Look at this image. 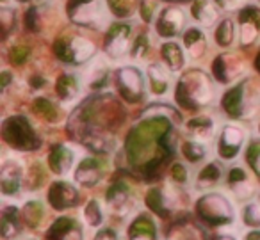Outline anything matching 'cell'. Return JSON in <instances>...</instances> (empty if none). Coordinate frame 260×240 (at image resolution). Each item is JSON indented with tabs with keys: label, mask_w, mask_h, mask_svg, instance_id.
Wrapping results in <instances>:
<instances>
[{
	"label": "cell",
	"mask_w": 260,
	"mask_h": 240,
	"mask_svg": "<svg viewBox=\"0 0 260 240\" xmlns=\"http://www.w3.org/2000/svg\"><path fill=\"white\" fill-rule=\"evenodd\" d=\"M173 119H178L173 109H166L162 105L148 109L141 121L136 123L126 135L125 151L130 164L143 169L162 160L164 153L171 148Z\"/></svg>",
	"instance_id": "cell-1"
},
{
	"label": "cell",
	"mask_w": 260,
	"mask_h": 240,
	"mask_svg": "<svg viewBox=\"0 0 260 240\" xmlns=\"http://www.w3.org/2000/svg\"><path fill=\"white\" fill-rule=\"evenodd\" d=\"M121 105L107 94L93 96L84 101L70 119V132L94 153H111L116 148V137L109 130V123H118Z\"/></svg>",
	"instance_id": "cell-2"
},
{
	"label": "cell",
	"mask_w": 260,
	"mask_h": 240,
	"mask_svg": "<svg viewBox=\"0 0 260 240\" xmlns=\"http://www.w3.org/2000/svg\"><path fill=\"white\" fill-rule=\"evenodd\" d=\"M175 100L184 111H198L207 107L214 100L212 79L202 70H189L178 80Z\"/></svg>",
	"instance_id": "cell-3"
},
{
	"label": "cell",
	"mask_w": 260,
	"mask_h": 240,
	"mask_svg": "<svg viewBox=\"0 0 260 240\" xmlns=\"http://www.w3.org/2000/svg\"><path fill=\"white\" fill-rule=\"evenodd\" d=\"M194 208L200 222L210 228H224V226H232L235 221L234 204L221 192H207L200 196Z\"/></svg>",
	"instance_id": "cell-4"
},
{
	"label": "cell",
	"mask_w": 260,
	"mask_h": 240,
	"mask_svg": "<svg viewBox=\"0 0 260 240\" xmlns=\"http://www.w3.org/2000/svg\"><path fill=\"white\" fill-rule=\"evenodd\" d=\"M260 105V93L253 89L251 80L235 84L223 94L221 107L232 119H249Z\"/></svg>",
	"instance_id": "cell-5"
},
{
	"label": "cell",
	"mask_w": 260,
	"mask_h": 240,
	"mask_svg": "<svg viewBox=\"0 0 260 240\" xmlns=\"http://www.w3.org/2000/svg\"><path fill=\"white\" fill-rule=\"evenodd\" d=\"M2 137L18 151H34L41 146V139L25 116H11L2 125Z\"/></svg>",
	"instance_id": "cell-6"
},
{
	"label": "cell",
	"mask_w": 260,
	"mask_h": 240,
	"mask_svg": "<svg viewBox=\"0 0 260 240\" xmlns=\"http://www.w3.org/2000/svg\"><path fill=\"white\" fill-rule=\"evenodd\" d=\"M94 50H96L94 45L82 36L59 38L54 45L55 57L72 66H80L89 62L94 57Z\"/></svg>",
	"instance_id": "cell-7"
},
{
	"label": "cell",
	"mask_w": 260,
	"mask_h": 240,
	"mask_svg": "<svg viewBox=\"0 0 260 240\" xmlns=\"http://www.w3.org/2000/svg\"><path fill=\"white\" fill-rule=\"evenodd\" d=\"M118 94L128 104H138L145 96V77L136 66H121L112 73Z\"/></svg>",
	"instance_id": "cell-8"
},
{
	"label": "cell",
	"mask_w": 260,
	"mask_h": 240,
	"mask_svg": "<svg viewBox=\"0 0 260 240\" xmlns=\"http://www.w3.org/2000/svg\"><path fill=\"white\" fill-rule=\"evenodd\" d=\"M145 203L153 214H157L160 219L171 217L175 210L182 208L184 199L180 196V190H177L173 185H159L152 187V189L146 192Z\"/></svg>",
	"instance_id": "cell-9"
},
{
	"label": "cell",
	"mask_w": 260,
	"mask_h": 240,
	"mask_svg": "<svg viewBox=\"0 0 260 240\" xmlns=\"http://www.w3.org/2000/svg\"><path fill=\"white\" fill-rule=\"evenodd\" d=\"M66 13L70 22L80 27H100L105 20L102 0H68Z\"/></svg>",
	"instance_id": "cell-10"
},
{
	"label": "cell",
	"mask_w": 260,
	"mask_h": 240,
	"mask_svg": "<svg viewBox=\"0 0 260 240\" xmlns=\"http://www.w3.org/2000/svg\"><path fill=\"white\" fill-rule=\"evenodd\" d=\"M132 27L125 22L112 23L105 32L104 52L111 59H121L128 54V48H132Z\"/></svg>",
	"instance_id": "cell-11"
},
{
	"label": "cell",
	"mask_w": 260,
	"mask_h": 240,
	"mask_svg": "<svg viewBox=\"0 0 260 240\" xmlns=\"http://www.w3.org/2000/svg\"><path fill=\"white\" fill-rule=\"evenodd\" d=\"M105 203H107L111 214L118 215V217H125L136 207V196L132 192V187L123 180L112 183L107 190V196H105Z\"/></svg>",
	"instance_id": "cell-12"
},
{
	"label": "cell",
	"mask_w": 260,
	"mask_h": 240,
	"mask_svg": "<svg viewBox=\"0 0 260 240\" xmlns=\"http://www.w3.org/2000/svg\"><path fill=\"white\" fill-rule=\"evenodd\" d=\"M244 73V61L237 54H219L212 61V77L219 84H232Z\"/></svg>",
	"instance_id": "cell-13"
},
{
	"label": "cell",
	"mask_w": 260,
	"mask_h": 240,
	"mask_svg": "<svg viewBox=\"0 0 260 240\" xmlns=\"http://www.w3.org/2000/svg\"><path fill=\"white\" fill-rule=\"evenodd\" d=\"M246 143V132L239 125H224L217 139V155L223 160H234Z\"/></svg>",
	"instance_id": "cell-14"
},
{
	"label": "cell",
	"mask_w": 260,
	"mask_h": 240,
	"mask_svg": "<svg viewBox=\"0 0 260 240\" xmlns=\"http://www.w3.org/2000/svg\"><path fill=\"white\" fill-rule=\"evenodd\" d=\"M237 30H239V43L242 47H249L260 36V8L248 6V8L239 11L237 18Z\"/></svg>",
	"instance_id": "cell-15"
},
{
	"label": "cell",
	"mask_w": 260,
	"mask_h": 240,
	"mask_svg": "<svg viewBox=\"0 0 260 240\" xmlns=\"http://www.w3.org/2000/svg\"><path fill=\"white\" fill-rule=\"evenodd\" d=\"M25 167L16 158H6L0 167V189L4 196H16L23 185Z\"/></svg>",
	"instance_id": "cell-16"
},
{
	"label": "cell",
	"mask_w": 260,
	"mask_h": 240,
	"mask_svg": "<svg viewBox=\"0 0 260 240\" xmlns=\"http://www.w3.org/2000/svg\"><path fill=\"white\" fill-rule=\"evenodd\" d=\"M185 23V15L180 8L177 6H168L159 13L155 18V32L162 40L175 38L178 32H182Z\"/></svg>",
	"instance_id": "cell-17"
},
{
	"label": "cell",
	"mask_w": 260,
	"mask_h": 240,
	"mask_svg": "<svg viewBox=\"0 0 260 240\" xmlns=\"http://www.w3.org/2000/svg\"><path fill=\"white\" fill-rule=\"evenodd\" d=\"M79 190L73 183L66 182V180H57L50 185L48 190V203L52 204V208L59 212H64L68 208L77 207L79 203Z\"/></svg>",
	"instance_id": "cell-18"
},
{
	"label": "cell",
	"mask_w": 260,
	"mask_h": 240,
	"mask_svg": "<svg viewBox=\"0 0 260 240\" xmlns=\"http://www.w3.org/2000/svg\"><path fill=\"white\" fill-rule=\"evenodd\" d=\"M105 176V165L102 160L94 157H86L79 162V165L75 167V173H73V178L79 185L82 187H94L104 180Z\"/></svg>",
	"instance_id": "cell-19"
},
{
	"label": "cell",
	"mask_w": 260,
	"mask_h": 240,
	"mask_svg": "<svg viewBox=\"0 0 260 240\" xmlns=\"http://www.w3.org/2000/svg\"><path fill=\"white\" fill-rule=\"evenodd\" d=\"M47 240H84V228L73 217H59L47 229Z\"/></svg>",
	"instance_id": "cell-20"
},
{
	"label": "cell",
	"mask_w": 260,
	"mask_h": 240,
	"mask_svg": "<svg viewBox=\"0 0 260 240\" xmlns=\"http://www.w3.org/2000/svg\"><path fill=\"white\" fill-rule=\"evenodd\" d=\"M77 160V153L68 144H55L48 153V167L54 175L66 176L73 169Z\"/></svg>",
	"instance_id": "cell-21"
},
{
	"label": "cell",
	"mask_w": 260,
	"mask_h": 240,
	"mask_svg": "<svg viewBox=\"0 0 260 240\" xmlns=\"http://www.w3.org/2000/svg\"><path fill=\"white\" fill-rule=\"evenodd\" d=\"M126 238L128 240H159L157 235V224L148 214H138L134 221L126 228Z\"/></svg>",
	"instance_id": "cell-22"
},
{
	"label": "cell",
	"mask_w": 260,
	"mask_h": 240,
	"mask_svg": "<svg viewBox=\"0 0 260 240\" xmlns=\"http://www.w3.org/2000/svg\"><path fill=\"white\" fill-rule=\"evenodd\" d=\"M228 187L230 190L239 197V199H251L255 196V185H253L251 178L248 176V173L241 167V165H234L228 171Z\"/></svg>",
	"instance_id": "cell-23"
},
{
	"label": "cell",
	"mask_w": 260,
	"mask_h": 240,
	"mask_svg": "<svg viewBox=\"0 0 260 240\" xmlns=\"http://www.w3.org/2000/svg\"><path fill=\"white\" fill-rule=\"evenodd\" d=\"M170 70L168 66H162L159 62H153L146 68V79H148L150 89L152 94L155 96H164L171 87V79H170Z\"/></svg>",
	"instance_id": "cell-24"
},
{
	"label": "cell",
	"mask_w": 260,
	"mask_h": 240,
	"mask_svg": "<svg viewBox=\"0 0 260 240\" xmlns=\"http://www.w3.org/2000/svg\"><path fill=\"white\" fill-rule=\"evenodd\" d=\"M22 212L13 204H6L2 208V221H0V229L2 236L6 240H15L22 233Z\"/></svg>",
	"instance_id": "cell-25"
},
{
	"label": "cell",
	"mask_w": 260,
	"mask_h": 240,
	"mask_svg": "<svg viewBox=\"0 0 260 240\" xmlns=\"http://www.w3.org/2000/svg\"><path fill=\"white\" fill-rule=\"evenodd\" d=\"M182 45L191 57L198 59L207 52V36L200 27L191 25L182 32Z\"/></svg>",
	"instance_id": "cell-26"
},
{
	"label": "cell",
	"mask_w": 260,
	"mask_h": 240,
	"mask_svg": "<svg viewBox=\"0 0 260 240\" xmlns=\"http://www.w3.org/2000/svg\"><path fill=\"white\" fill-rule=\"evenodd\" d=\"M219 6L214 0H192L191 15L200 25L212 27L219 18Z\"/></svg>",
	"instance_id": "cell-27"
},
{
	"label": "cell",
	"mask_w": 260,
	"mask_h": 240,
	"mask_svg": "<svg viewBox=\"0 0 260 240\" xmlns=\"http://www.w3.org/2000/svg\"><path fill=\"white\" fill-rule=\"evenodd\" d=\"M160 57L171 73L182 72L185 68V48H182L175 41H166L160 47Z\"/></svg>",
	"instance_id": "cell-28"
},
{
	"label": "cell",
	"mask_w": 260,
	"mask_h": 240,
	"mask_svg": "<svg viewBox=\"0 0 260 240\" xmlns=\"http://www.w3.org/2000/svg\"><path fill=\"white\" fill-rule=\"evenodd\" d=\"M166 240H205L203 229L192 221H177L168 231Z\"/></svg>",
	"instance_id": "cell-29"
},
{
	"label": "cell",
	"mask_w": 260,
	"mask_h": 240,
	"mask_svg": "<svg viewBox=\"0 0 260 240\" xmlns=\"http://www.w3.org/2000/svg\"><path fill=\"white\" fill-rule=\"evenodd\" d=\"M185 130H187L191 139L205 143V141L212 139L214 130H216V123L209 116H198V118H192L185 123Z\"/></svg>",
	"instance_id": "cell-30"
},
{
	"label": "cell",
	"mask_w": 260,
	"mask_h": 240,
	"mask_svg": "<svg viewBox=\"0 0 260 240\" xmlns=\"http://www.w3.org/2000/svg\"><path fill=\"white\" fill-rule=\"evenodd\" d=\"M55 93L61 101H72L79 96L80 82L75 73H61L59 79L55 80Z\"/></svg>",
	"instance_id": "cell-31"
},
{
	"label": "cell",
	"mask_w": 260,
	"mask_h": 240,
	"mask_svg": "<svg viewBox=\"0 0 260 240\" xmlns=\"http://www.w3.org/2000/svg\"><path fill=\"white\" fill-rule=\"evenodd\" d=\"M109 64L102 57H93L86 72V84L91 89H102L109 80Z\"/></svg>",
	"instance_id": "cell-32"
},
{
	"label": "cell",
	"mask_w": 260,
	"mask_h": 240,
	"mask_svg": "<svg viewBox=\"0 0 260 240\" xmlns=\"http://www.w3.org/2000/svg\"><path fill=\"white\" fill-rule=\"evenodd\" d=\"M221 178H223V167L219 165V162H209L196 176V189L209 190L217 185Z\"/></svg>",
	"instance_id": "cell-33"
},
{
	"label": "cell",
	"mask_w": 260,
	"mask_h": 240,
	"mask_svg": "<svg viewBox=\"0 0 260 240\" xmlns=\"http://www.w3.org/2000/svg\"><path fill=\"white\" fill-rule=\"evenodd\" d=\"M45 219V204L38 199L27 201L22 208V221L29 229H38L43 224Z\"/></svg>",
	"instance_id": "cell-34"
},
{
	"label": "cell",
	"mask_w": 260,
	"mask_h": 240,
	"mask_svg": "<svg viewBox=\"0 0 260 240\" xmlns=\"http://www.w3.org/2000/svg\"><path fill=\"white\" fill-rule=\"evenodd\" d=\"M180 151H182V157H184L187 162H191V164H198V162H202L203 158L207 157L205 144H203L202 141L191 139V137L182 143Z\"/></svg>",
	"instance_id": "cell-35"
},
{
	"label": "cell",
	"mask_w": 260,
	"mask_h": 240,
	"mask_svg": "<svg viewBox=\"0 0 260 240\" xmlns=\"http://www.w3.org/2000/svg\"><path fill=\"white\" fill-rule=\"evenodd\" d=\"M214 38H216V43L219 45L221 48H228L235 40V25L234 20L230 18H223L219 22V25L216 27V32H214Z\"/></svg>",
	"instance_id": "cell-36"
},
{
	"label": "cell",
	"mask_w": 260,
	"mask_h": 240,
	"mask_svg": "<svg viewBox=\"0 0 260 240\" xmlns=\"http://www.w3.org/2000/svg\"><path fill=\"white\" fill-rule=\"evenodd\" d=\"M34 112H36L40 118H43L48 123H57L61 114H59V109L55 107L54 101H50L48 98H38L32 105Z\"/></svg>",
	"instance_id": "cell-37"
},
{
	"label": "cell",
	"mask_w": 260,
	"mask_h": 240,
	"mask_svg": "<svg viewBox=\"0 0 260 240\" xmlns=\"http://www.w3.org/2000/svg\"><path fill=\"white\" fill-rule=\"evenodd\" d=\"M84 221L91 228H98L104 222V208L98 199H89L84 207Z\"/></svg>",
	"instance_id": "cell-38"
},
{
	"label": "cell",
	"mask_w": 260,
	"mask_h": 240,
	"mask_svg": "<svg viewBox=\"0 0 260 240\" xmlns=\"http://www.w3.org/2000/svg\"><path fill=\"white\" fill-rule=\"evenodd\" d=\"M105 2L112 15L118 18H126V16H132L138 0H105Z\"/></svg>",
	"instance_id": "cell-39"
},
{
	"label": "cell",
	"mask_w": 260,
	"mask_h": 240,
	"mask_svg": "<svg viewBox=\"0 0 260 240\" xmlns=\"http://www.w3.org/2000/svg\"><path fill=\"white\" fill-rule=\"evenodd\" d=\"M242 222L244 226L251 229L260 228V203L256 201H249L244 208H242Z\"/></svg>",
	"instance_id": "cell-40"
},
{
	"label": "cell",
	"mask_w": 260,
	"mask_h": 240,
	"mask_svg": "<svg viewBox=\"0 0 260 240\" xmlns=\"http://www.w3.org/2000/svg\"><path fill=\"white\" fill-rule=\"evenodd\" d=\"M246 162L260 182V139H253L246 150Z\"/></svg>",
	"instance_id": "cell-41"
},
{
	"label": "cell",
	"mask_w": 260,
	"mask_h": 240,
	"mask_svg": "<svg viewBox=\"0 0 260 240\" xmlns=\"http://www.w3.org/2000/svg\"><path fill=\"white\" fill-rule=\"evenodd\" d=\"M157 9H159V0H141L139 2V15H141L143 22L146 23L155 22V18L160 13Z\"/></svg>",
	"instance_id": "cell-42"
},
{
	"label": "cell",
	"mask_w": 260,
	"mask_h": 240,
	"mask_svg": "<svg viewBox=\"0 0 260 240\" xmlns=\"http://www.w3.org/2000/svg\"><path fill=\"white\" fill-rule=\"evenodd\" d=\"M148 50H150V38L146 32H143V34H139L134 40V43H132L130 55H132V59H143V57H146Z\"/></svg>",
	"instance_id": "cell-43"
},
{
	"label": "cell",
	"mask_w": 260,
	"mask_h": 240,
	"mask_svg": "<svg viewBox=\"0 0 260 240\" xmlns=\"http://www.w3.org/2000/svg\"><path fill=\"white\" fill-rule=\"evenodd\" d=\"M45 180H47L45 169L41 167L40 162H36V164L29 169V173H27V187H29V189H32V190L40 189V187L45 183Z\"/></svg>",
	"instance_id": "cell-44"
},
{
	"label": "cell",
	"mask_w": 260,
	"mask_h": 240,
	"mask_svg": "<svg viewBox=\"0 0 260 240\" xmlns=\"http://www.w3.org/2000/svg\"><path fill=\"white\" fill-rule=\"evenodd\" d=\"M170 176H171V182L175 185H185L189 182V173H187V167L180 162H175L170 169Z\"/></svg>",
	"instance_id": "cell-45"
},
{
	"label": "cell",
	"mask_w": 260,
	"mask_h": 240,
	"mask_svg": "<svg viewBox=\"0 0 260 240\" xmlns=\"http://www.w3.org/2000/svg\"><path fill=\"white\" fill-rule=\"evenodd\" d=\"M29 48L27 47H15L13 48V54H11V61L13 64H23V62L29 59Z\"/></svg>",
	"instance_id": "cell-46"
},
{
	"label": "cell",
	"mask_w": 260,
	"mask_h": 240,
	"mask_svg": "<svg viewBox=\"0 0 260 240\" xmlns=\"http://www.w3.org/2000/svg\"><path fill=\"white\" fill-rule=\"evenodd\" d=\"M221 9H226V11H234V9H241L244 0H214Z\"/></svg>",
	"instance_id": "cell-47"
},
{
	"label": "cell",
	"mask_w": 260,
	"mask_h": 240,
	"mask_svg": "<svg viewBox=\"0 0 260 240\" xmlns=\"http://www.w3.org/2000/svg\"><path fill=\"white\" fill-rule=\"evenodd\" d=\"M93 240H119L118 233L111 228H104L100 231H96V235L93 236Z\"/></svg>",
	"instance_id": "cell-48"
},
{
	"label": "cell",
	"mask_w": 260,
	"mask_h": 240,
	"mask_svg": "<svg viewBox=\"0 0 260 240\" xmlns=\"http://www.w3.org/2000/svg\"><path fill=\"white\" fill-rule=\"evenodd\" d=\"M242 240H260V229H251V231H248L242 236Z\"/></svg>",
	"instance_id": "cell-49"
},
{
	"label": "cell",
	"mask_w": 260,
	"mask_h": 240,
	"mask_svg": "<svg viewBox=\"0 0 260 240\" xmlns=\"http://www.w3.org/2000/svg\"><path fill=\"white\" fill-rule=\"evenodd\" d=\"M212 240H237V238L232 236V235H228V233H219V235H216Z\"/></svg>",
	"instance_id": "cell-50"
},
{
	"label": "cell",
	"mask_w": 260,
	"mask_h": 240,
	"mask_svg": "<svg viewBox=\"0 0 260 240\" xmlns=\"http://www.w3.org/2000/svg\"><path fill=\"white\" fill-rule=\"evenodd\" d=\"M255 70L260 73V52H258V55H256V59H255Z\"/></svg>",
	"instance_id": "cell-51"
},
{
	"label": "cell",
	"mask_w": 260,
	"mask_h": 240,
	"mask_svg": "<svg viewBox=\"0 0 260 240\" xmlns=\"http://www.w3.org/2000/svg\"><path fill=\"white\" fill-rule=\"evenodd\" d=\"M22 2H36V0H22Z\"/></svg>",
	"instance_id": "cell-52"
},
{
	"label": "cell",
	"mask_w": 260,
	"mask_h": 240,
	"mask_svg": "<svg viewBox=\"0 0 260 240\" xmlns=\"http://www.w3.org/2000/svg\"><path fill=\"white\" fill-rule=\"evenodd\" d=\"M258 132H260V125H258Z\"/></svg>",
	"instance_id": "cell-53"
}]
</instances>
